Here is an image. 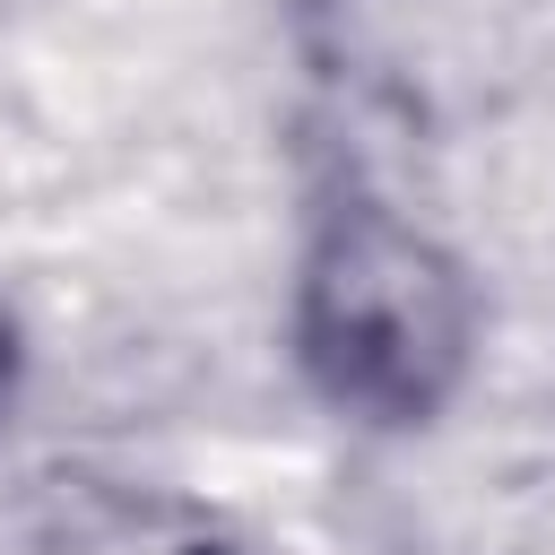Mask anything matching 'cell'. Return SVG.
I'll return each mask as SVG.
<instances>
[{
	"instance_id": "cell-2",
	"label": "cell",
	"mask_w": 555,
	"mask_h": 555,
	"mask_svg": "<svg viewBox=\"0 0 555 555\" xmlns=\"http://www.w3.org/2000/svg\"><path fill=\"white\" fill-rule=\"evenodd\" d=\"M9 390H17V321L0 312V408H9Z\"/></svg>"
},
{
	"instance_id": "cell-1",
	"label": "cell",
	"mask_w": 555,
	"mask_h": 555,
	"mask_svg": "<svg viewBox=\"0 0 555 555\" xmlns=\"http://www.w3.org/2000/svg\"><path fill=\"white\" fill-rule=\"evenodd\" d=\"M295 364L338 425L416 434L477 364V286L425 225L347 199L295 269Z\"/></svg>"
}]
</instances>
